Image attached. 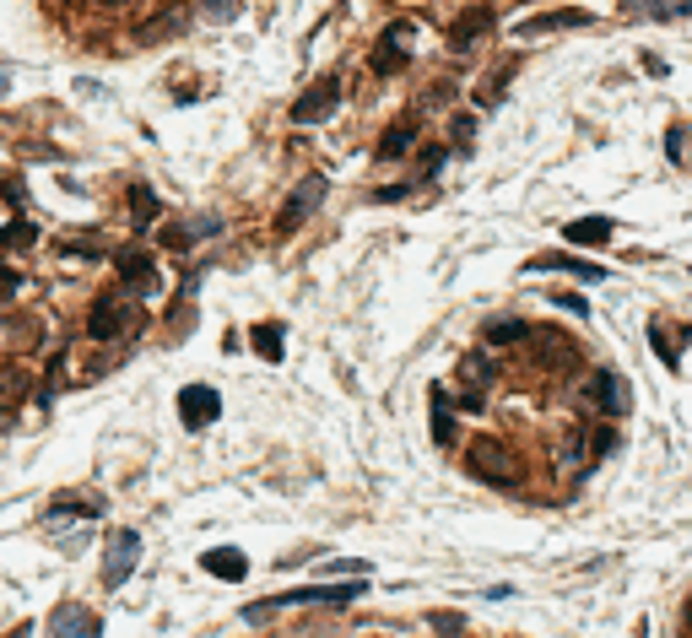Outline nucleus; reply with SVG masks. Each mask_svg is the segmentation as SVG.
<instances>
[{
  "mask_svg": "<svg viewBox=\"0 0 692 638\" xmlns=\"http://www.w3.org/2000/svg\"><path fill=\"white\" fill-rule=\"evenodd\" d=\"M590 11L584 6H557V11H541V17H525L514 28V38H547V33H563V28H590Z\"/></svg>",
  "mask_w": 692,
  "mask_h": 638,
  "instance_id": "nucleus-9",
  "label": "nucleus"
},
{
  "mask_svg": "<svg viewBox=\"0 0 692 638\" xmlns=\"http://www.w3.org/2000/svg\"><path fill=\"white\" fill-rule=\"evenodd\" d=\"M22 287V276L17 271H11V265L6 260H0V298H11V292H17Z\"/></svg>",
  "mask_w": 692,
  "mask_h": 638,
  "instance_id": "nucleus-31",
  "label": "nucleus"
},
{
  "mask_svg": "<svg viewBox=\"0 0 692 638\" xmlns=\"http://www.w3.org/2000/svg\"><path fill=\"white\" fill-rule=\"evenodd\" d=\"M406 44H411V22H395V28L379 38V49H374V71L379 76L401 71V65H406Z\"/></svg>",
  "mask_w": 692,
  "mask_h": 638,
  "instance_id": "nucleus-11",
  "label": "nucleus"
},
{
  "mask_svg": "<svg viewBox=\"0 0 692 638\" xmlns=\"http://www.w3.org/2000/svg\"><path fill=\"white\" fill-rule=\"evenodd\" d=\"M336 103H341V76H319V82L292 103V119H298V125H319V119L336 114Z\"/></svg>",
  "mask_w": 692,
  "mask_h": 638,
  "instance_id": "nucleus-7",
  "label": "nucleus"
},
{
  "mask_svg": "<svg viewBox=\"0 0 692 638\" xmlns=\"http://www.w3.org/2000/svg\"><path fill=\"white\" fill-rule=\"evenodd\" d=\"M22 390H28V374L22 368H0V401H17Z\"/></svg>",
  "mask_w": 692,
  "mask_h": 638,
  "instance_id": "nucleus-28",
  "label": "nucleus"
},
{
  "mask_svg": "<svg viewBox=\"0 0 692 638\" xmlns=\"http://www.w3.org/2000/svg\"><path fill=\"white\" fill-rule=\"evenodd\" d=\"M255 352L265 357V363H282V325H255Z\"/></svg>",
  "mask_w": 692,
  "mask_h": 638,
  "instance_id": "nucleus-23",
  "label": "nucleus"
},
{
  "mask_svg": "<svg viewBox=\"0 0 692 638\" xmlns=\"http://www.w3.org/2000/svg\"><path fill=\"white\" fill-rule=\"evenodd\" d=\"M492 374H498V368H492L487 357H465V368H460V379L471 384V390H476V384H482V390H487V384H492Z\"/></svg>",
  "mask_w": 692,
  "mask_h": 638,
  "instance_id": "nucleus-26",
  "label": "nucleus"
},
{
  "mask_svg": "<svg viewBox=\"0 0 692 638\" xmlns=\"http://www.w3.org/2000/svg\"><path fill=\"white\" fill-rule=\"evenodd\" d=\"M11 638H33V628H28V622H22V628H17V633H11Z\"/></svg>",
  "mask_w": 692,
  "mask_h": 638,
  "instance_id": "nucleus-33",
  "label": "nucleus"
},
{
  "mask_svg": "<svg viewBox=\"0 0 692 638\" xmlns=\"http://www.w3.org/2000/svg\"><path fill=\"white\" fill-rule=\"evenodd\" d=\"M201 568H206V574H217V579H244L249 574V557L238 547H211L201 557Z\"/></svg>",
  "mask_w": 692,
  "mask_h": 638,
  "instance_id": "nucleus-17",
  "label": "nucleus"
},
{
  "mask_svg": "<svg viewBox=\"0 0 692 638\" xmlns=\"http://www.w3.org/2000/svg\"><path fill=\"white\" fill-rule=\"evenodd\" d=\"M179 22H184V11H163V17H157V22H146V28H141L136 38H141V44H157V38H168L173 28H179Z\"/></svg>",
  "mask_w": 692,
  "mask_h": 638,
  "instance_id": "nucleus-25",
  "label": "nucleus"
},
{
  "mask_svg": "<svg viewBox=\"0 0 692 638\" xmlns=\"http://www.w3.org/2000/svg\"><path fill=\"white\" fill-rule=\"evenodd\" d=\"M590 449H595V460H601V455H611V449H617V433H611V428H601V433L590 438Z\"/></svg>",
  "mask_w": 692,
  "mask_h": 638,
  "instance_id": "nucleus-30",
  "label": "nucleus"
},
{
  "mask_svg": "<svg viewBox=\"0 0 692 638\" xmlns=\"http://www.w3.org/2000/svg\"><path fill=\"white\" fill-rule=\"evenodd\" d=\"M130 325H141V303L130 298V292H103V298H92V314H87L92 341H119Z\"/></svg>",
  "mask_w": 692,
  "mask_h": 638,
  "instance_id": "nucleus-2",
  "label": "nucleus"
},
{
  "mask_svg": "<svg viewBox=\"0 0 692 638\" xmlns=\"http://www.w3.org/2000/svg\"><path fill=\"white\" fill-rule=\"evenodd\" d=\"M206 11H217V22H228L238 11V0H206Z\"/></svg>",
  "mask_w": 692,
  "mask_h": 638,
  "instance_id": "nucleus-32",
  "label": "nucleus"
},
{
  "mask_svg": "<svg viewBox=\"0 0 692 638\" xmlns=\"http://www.w3.org/2000/svg\"><path fill=\"white\" fill-rule=\"evenodd\" d=\"M130 217H136V233H146L157 222V195L146 184H130Z\"/></svg>",
  "mask_w": 692,
  "mask_h": 638,
  "instance_id": "nucleus-19",
  "label": "nucleus"
},
{
  "mask_svg": "<svg viewBox=\"0 0 692 638\" xmlns=\"http://www.w3.org/2000/svg\"><path fill=\"white\" fill-rule=\"evenodd\" d=\"M536 341V352H541V363L547 368H557V363H574V347H568L563 336H530Z\"/></svg>",
  "mask_w": 692,
  "mask_h": 638,
  "instance_id": "nucleus-24",
  "label": "nucleus"
},
{
  "mask_svg": "<svg viewBox=\"0 0 692 638\" xmlns=\"http://www.w3.org/2000/svg\"><path fill=\"white\" fill-rule=\"evenodd\" d=\"M0 92H6V76H0Z\"/></svg>",
  "mask_w": 692,
  "mask_h": 638,
  "instance_id": "nucleus-36",
  "label": "nucleus"
},
{
  "mask_svg": "<svg viewBox=\"0 0 692 638\" xmlns=\"http://www.w3.org/2000/svg\"><path fill=\"white\" fill-rule=\"evenodd\" d=\"M465 465H471V476H482V482H492V487H519V476H525L519 455L509 444H498V438H476Z\"/></svg>",
  "mask_w": 692,
  "mask_h": 638,
  "instance_id": "nucleus-3",
  "label": "nucleus"
},
{
  "mask_svg": "<svg viewBox=\"0 0 692 638\" xmlns=\"http://www.w3.org/2000/svg\"><path fill=\"white\" fill-rule=\"evenodd\" d=\"M536 330L525 325V319H498V325H487V347H514V341H530Z\"/></svg>",
  "mask_w": 692,
  "mask_h": 638,
  "instance_id": "nucleus-20",
  "label": "nucleus"
},
{
  "mask_svg": "<svg viewBox=\"0 0 692 638\" xmlns=\"http://www.w3.org/2000/svg\"><path fill=\"white\" fill-rule=\"evenodd\" d=\"M217 417H222V395L211 390V384H184V390H179V422H184V428L201 433Z\"/></svg>",
  "mask_w": 692,
  "mask_h": 638,
  "instance_id": "nucleus-6",
  "label": "nucleus"
},
{
  "mask_svg": "<svg viewBox=\"0 0 692 638\" xmlns=\"http://www.w3.org/2000/svg\"><path fill=\"white\" fill-rule=\"evenodd\" d=\"M584 411H622V384L606 374H590V384H584Z\"/></svg>",
  "mask_w": 692,
  "mask_h": 638,
  "instance_id": "nucleus-14",
  "label": "nucleus"
},
{
  "mask_svg": "<svg viewBox=\"0 0 692 638\" xmlns=\"http://www.w3.org/2000/svg\"><path fill=\"white\" fill-rule=\"evenodd\" d=\"M530 271H568V276H584V282H601V265L595 260H579V255H536L530 260Z\"/></svg>",
  "mask_w": 692,
  "mask_h": 638,
  "instance_id": "nucleus-16",
  "label": "nucleus"
},
{
  "mask_svg": "<svg viewBox=\"0 0 692 638\" xmlns=\"http://www.w3.org/2000/svg\"><path fill=\"white\" fill-rule=\"evenodd\" d=\"M98 6H130V0H98Z\"/></svg>",
  "mask_w": 692,
  "mask_h": 638,
  "instance_id": "nucleus-34",
  "label": "nucleus"
},
{
  "mask_svg": "<svg viewBox=\"0 0 692 638\" xmlns=\"http://www.w3.org/2000/svg\"><path fill=\"white\" fill-rule=\"evenodd\" d=\"M622 6V17H633V22H671V17H692V0H617Z\"/></svg>",
  "mask_w": 692,
  "mask_h": 638,
  "instance_id": "nucleus-12",
  "label": "nucleus"
},
{
  "mask_svg": "<svg viewBox=\"0 0 692 638\" xmlns=\"http://www.w3.org/2000/svg\"><path fill=\"white\" fill-rule=\"evenodd\" d=\"M433 438H438V444L455 438V401H449L444 390H433Z\"/></svg>",
  "mask_w": 692,
  "mask_h": 638,
  "instance_id": "nucleus-21",
  "label": "nucleus"
},
{
  "mask_svg": "<svg viewBox=\"0 0 692 638\" xmlns=\"http://www.w3.org/2000/svg\"><path fill=\"white\" fill-rule=\"evenodd\" d=\"M136 563H141V536H136V530H114L109 552H103V584L119 590V584L136 574Z\"/></svg>",
  "mask_w": 692,
  "mask_h": 638,
  "instance_id": "nucleus-5",
  "label": "nucleus"
},
{
  "mask_svg": "<svg viewBox=\"0 0 692 638\" xmlns=\"http://www.w3.org/2000/svg\"><path fill=\"white\" fill-rule=\"evenodd\" d=\"M363 590H368L363 579H346V584H309V590H287V595H271V601L244 606V622H265L271 611H282V606H346V601H357Z\"/></svg>",
  "mask_w": 692,
  "mask_h": 638,
  "instance_id": "nucleus-1",
  "label": "nucleus"
},
{
  "mask_svg": "<svg viewBox=\"0 0 692 638\" xmlns=\"http://www.w3.org/2000/svg\"><path fill=\"white\" fill-rule=\"evenodd\" d=\"M114 265H119V282H125V292H136V298L157 292V271H152V255H146V249H119Z\"/></svg>",
  "mask_w": 692,
  "mask_h": 638,
  "instance_id": "nucleus-10",
  "label": "nucleus"
},
{
  "mask_svg": "<svg viewBox=\"0 0 692 638\" xmlns=\"http://www.w3.org/2000/svg\"><path fill=\"white\" fill-rule=\"evenodd\" d=\"M487 28H492V11H487V6L460 11V22L449 28V49H471L476 38H487Z\"/></svg>",
  "mask_w": 692,
  "mask_h": 638,
  "instance_id": "nucleus-13",
  "label": "nucleus"
},
{
  "mask_svg": "<svg viewBox=\"0 0 692 638\" xmlns=\"http://www.w3.org/2000/svg\"><path fill=\"white\" fill-rule=\"evenodd\" d=\"M33 336H38L33 314H17V319H6V325H0V347H33Z\"/></svg>",
  "mask_w": 692,
  "mask_h": 638,
  "instance_id": "nucleus-22",
  "label": "nucleus"
},
{
  "mask_svg": "<svg viewBox=\"0 0 692 638\" xmlns=\"http://www.w3.org/2000/svg\"><path fill=\"white\" fill-rule=\"evenodd\" d=\"M98 633H103V617L87 611V606H76V601L49 611V638H98Z\"/></svg>",
  "mask_w": 692,
  "mask_h": 638,
  "instance_id": "nucleus-8",
  "label": "nucleus"
},
{
  "mask_svg": "<svg viewBox=\"0 0 692 638\" xmlns=\"http://www.w3.org/2000/svg\"><path fill=\"white\" fill-rule=\"evenodd\" d=\"M552 303H557V309H568V314H590V303L574 298V292H552Z\"/></svg>",
  "mask_w": 692,
  "mask_h": 638,
  "instance_id": "nucleus-29",
  "label": "nucleus"
},
{
  "mask_svg": "<svg viewBox=\"0 0 692 638\" xmlns=\"http://www.w3.org/2000/svg\"><path fill=\"white\" fill-rule=\"evenodd\" d=\"M687 628H692V606H687Z\"/></svg>",
  "mask_w": 692,
  "mask_h": 638,
  "instance_id": "nucleus-35",
  "label": "nucleus"
},
{
  "mask_svg": "<svg viewBox=\"0 0 692 638\" xmlns=\"http://www.w3.org/2000/svg\"><path fill=\"white\" fill-rule=\"evenodd\" d=\"M611 217H579V222H568L563 228V238L568 244H611Z\"/></svg>",
  "mask_w": 692,
  "mask_h": 638,
  "instance_id": "nucleus-18",
  "label": "nucleus"
},
{
  "mask_svg": "<svg viewBox=\"0 0 692 638\" xmlns=\"http://www.w3.org/2000/svg\"><path fill=\"white\" fill-rule=\"evenodd\" d=\"M319 201H325V179L314 174V179H303L298 190L287 195V206H282V211H276V238H292V233H298L303 222H309L314 211H319Z\"/></svg>",
  "mask_w": 692,
  "mask_h": 638,
  "instance_id": "nucleus-4",
  "label": "nucleus"
},
{
  "mask_svg": "<svg viewBox=\"0 0 692 638\" xmlns=\"http://www.w3.org/2000/svg\"><path fill=\"white\" fill-rule=\"evenodd\" d=\"M417 130H422V119L411 114V119H401V125H390V130H384L374 152L384 157V163H395V157H406V152H411V141H417Z\"/></svg>",
  "mask_w": 692,
  "mask_h": 638,
  "instance_id": "nucleus-15",
  "label": "nucleus"
},
{
  "mask_svg": "<svg viewBox=\"0 0 692 638\" xmlns=\"http://www.w3.org/2000/svg\"><path fill=\"white\" fill-rule=\"evenodd\" d=\"M649 347H655V352L665 357V368H682V352H676V341L665 336L660 325H649Z\"/></svg>",
  "mask_w": 692,
  "mask_h": 638,
  "instance_id": "nucleus-27",
  "label": "nucleus"
}]
</instances>
